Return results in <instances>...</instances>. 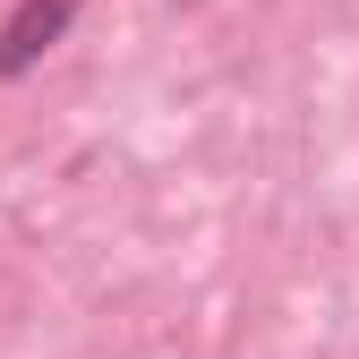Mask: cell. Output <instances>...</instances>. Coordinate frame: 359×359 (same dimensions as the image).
Masks as SVG:
<instances>
[{
	"label": "cell",
	"mask_w": 359,
	"mask_h": 359,
	"mask_svg": "<svg viewBox=\"0 0 359 359\" xmlns=\"http://www.w3.org/2000/svg\"><path fill=\"white\" fill-rule=\"evenodd\" d=\"M69 18H77V0H18V18L0 26V77L34 69V60L69 34Z\"/></svg>",
	"instance_id": "cell-1"
}]
</instances>
